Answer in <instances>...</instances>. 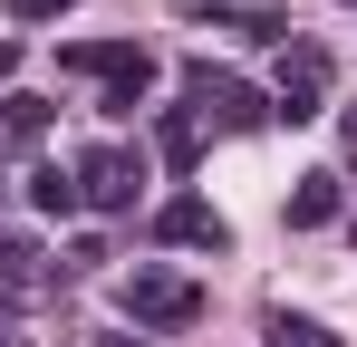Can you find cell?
<instances>
[{
    "instance_id": "cell-2",
    "label": "cell",
    "mask_w": 357,
    "mask_h": 347,
    "mask_svg": "<svg viewBox=\"0 0 357 347\" xmlns=\"http://www.w3.org/2000/svg\"><path fill=\"white\" fill-rule=\"evenodd\" d=\"M183 97H193V125H222V135H251V125H271V97L232 77V68H213V58H193L183 68Z\"/></svg>"
},
{
    "instance_id": "cell-7",
    "label": "cell",
    "mask_w": 357,
    "mask_h": 347,
    "mask_svg": "<svg viewBox=\"0 0 357 347\" xmlns=\"http://www.w3.org/2000/svg\"><path fill=\"white\" fill-rule=\"evenodd\" d=\"M203 29H222L241 49H290V10H203Z\"/></svg>"
},
{
    "instance_id": "cell-10",
    "label": "cell",
    "mask_w": 357,
    "mask_h": 347,
    "mask_svg": "<svg viewBox=\"0 0 357 347\" xmlns=\"http://www.w3.org/2000/svg\"><path fill=\"white\" fill-rule=\"evenodd\" d=\"M155 145H165V164H174V174H193V155H203V125H193V107H165Z\"/></svg>"
},
{
    "instance_id": "cell-11",
    "label": "cell",
    "mask_w": 357,
    "mask_h": 347,
    "mask_svg": "<svg viewBox=\"0 0 357 347\" xmlns=\"http://www.w3.org/2000/svg\"><path fill=\"white\" fill-rule=\"evenodd\" d=\"M29 203H39V213H59V222H68V213H77V174L39 164V174H29Z\"/></svg>"
},
{
    "instance_id": "cell-4",
    "label": "cell",
    "mask_w": 357,
    "mask_h": 347,
    "mask_svg": "<svg viewBox=\"0 0 357 347\" xmlns=\"http://www.w3.org/2000/svg\"><path fill=\"white\" fill-rule=\"evenodd\" d=\"M319 97H328V49H319V39H290V49H280V87H271V116L309 125V116H319Z\"/></svg>"
},
{
    "instance_id": "cell-5",
    "label": "cell",
    "mask_w": 357,
    "mask_h": 347,
    "mask_svg": "<svg viewBox=\"0 0 357 347\" xmlns=\"http://www.w3.org/2000/svg\"><path fill=\"white\" fill-rule=\"evenodd\" d=\"M135 183H145V164H135L126 145H97V155L77 164V203H97V213H126V203H135Z\"/></svg>"
},
{
    "instance_id": "cell-13",
    "label": "cell",
    "mask_w": 357,
    "mask_h": 347,
    "mask_svg": "<svg viewBox=\"0 0 357 347\" xmlns=\"http://www.w3.org/2000/svg\"><path fill=\"white\" fill-rule=\"evenodd\" d=\"M271 347H338V338H328L319 318H280V328H271Z\"/></svg>"
},
{
    "instance_id": "cell-1",
    "label": "cell",
    "mask_w": 357,
    "mask_h": 347,
    "mask_svg": "<svg viewBox=\"0 0 357 347\" xmlns=\"http://www.w3.org/2000/svg\"><path fill=\"white\" fill-rule=\"evenodd\" d=\"M59 68L107 77V116H135L155 87V49H135V39H77V49H59Z\"/></svg>"
},
{
    "instance_id": "cell-12",
    "label": "cell",
    "mask_w": 357,
    "mask_h": 347,
    "mask_svg": "<svg viewBox=\"0 0 357 347\" xmlns=\"http://www.w3.org/2000/svg\"><path fill=\"white\" fill-rule=\"evenodd\" d=\"M0 125H10L20 145H39V135H49V97H10V107H0Z\"/></svg>"
},
{
    "instance_id": "cell-16",
    "label": "cell",
    "mask_w": 357,
    "mask_h": 347,
    "mask_svg": "<svg viewBox=\"0 0 357 347\" xmlns=\"http://www.w3.org/2000/svg\"><path fill=\"white\" fill-rule=\"evenodd\" d=\"M97 347H135V338H97Z\"/></svg>"
},
{
    "instance_id": "cell-9",
    "label": "cell",
    "mask_w": 357,
    "mask_h": 347,
    "mask_svg": "<svg viewBox=\"0 0 357 347\" xmlns=\"http://www.w3.org/2000/svg\"><path fill=\"white\" fill-rule=\"evenodd\" d=\"M338 222V174H299V193H290V231H328Z\"/></svg>"
},
{
    "instance_id": "cell-6",
    "label": "cell",
    "mask_w": 357,
    "mask_h": 347,
    "mask_svg": "<svg viewBox=\"0 0 357 347\" xmlns=\"http://www.w3.org/2000/svg\"><path fill=\"white\" fill-rule=\"evenodd\" d=\"M155 241H183V251H232V222H222L213 203H193V193H183V203L155 213Z\"/></svg>"
},
{
    "instance_id": "cell-15",
    "label": "cell",
    "mask_w": 357,
    "mask_h": 347,
    "mask_svg": "<svg viewBox=\"0 0 357 347\" xmlns=\"http://www.w3.org/2000/svg\"><path fill=\"white\" fill-rule=\"evenodd\" d=\"M10 68H20V39H0V77H10Z\"/></svg>"
},
{
    "instance_id": "cell-14",
    "label": "cell",
    "mask_w": 357,
    "mask_h": 347,
    "mask_svg": "<svg viewBox=\"0 0 357 347\" xmlns=\"http://www.w3.org/2000/svg\"><path fill=\"white\" fill-rule=\"evenodd\" d=\"M59 10H77V0H10V20H59Z\"/></svg>"
},
{
    "instance_id": "cell-8",
    "label": "cell",
    "mask_w": 357,
    "mask_h": 347,
    "mask_svg": "<svg viewBox=\"0 0 357 347\" xmlns=\"http://www.w3.org/2000/svg\"><path fill=\"white\" fill-rule=\"evenodd\" d=\"M39 289H49V251L10 231V241H0V299H39Z\"/></svg>"
},
{
    "instance_id": "cell-3",
    "label": "cell",
    "mask_w": 357,
    "mask_h": 347,
    "mask_svg": "<svg viewBox=\"0 0 357 347\" xmlns=\"http://www.w3.org/2000/svg\"><path fill=\"white\" fill-rule=\"evenodd\" d=\"M126 318H135V328H193V318H203V289L183 280V270L135 261V270H126Z\"/></svg>"
},
{
    "instance_id": "cell-17",
    "label": "cell",
    "mask_w": 357,
    "mask_h": 347,
    "mask_svg": "<svg viewBox=\"0 0 357 347\" xmlns=\"http://www.w3.org/2000/svg\"><path fill=\"white\" fill-rule=\"evenodd\" d=\"M0 193H10V164H0Z\"/></svg>"
}]
</instances>
